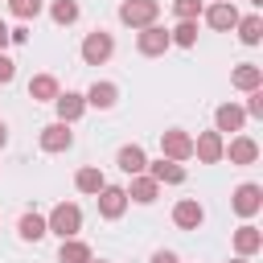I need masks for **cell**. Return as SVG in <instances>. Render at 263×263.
Returning a JSON list of instances; mask_svg holds the SVG:
<instances>
[{"label":"cell","mask_w":263,"mask_h":263,"mask_svg":"<svg viewBox=\"0 0 263 263\" xmlns=\"http://www.w3.org/2000/svg\"><path fill=\"white\" fill-rule=\"evenodd\" d=\"M45 230L58 234V238H78V230H82V210H78L74 201H58V205L45 214Z\"/></svg>","instance_id":"obj_1"},{"label":"cell","mask_w":263,"mask_h":263,"mask_svg":"<svg viewBox=\"0 0 263 263\" xmlns=\"http://www.w3.org/2000/svg\"><path fill=\"white\" fill-rule=\"evenodd\" d=\"M156 16H160V0H123L119 4V21L127 29H148V25H156Z\"/></svg>","instance_id":"obj_2"},{"label":"cell","mask_w":263,"mask_h":263,"mask_svg":"<svg viewBox=\"0 0 263 263\" xmlns=\"http://www.w3.org/2000/svg\"><path fill=\"white\" fill-rule=\"evenodd\" d=\"M82 62L86 66H103V62H111V53H115V37L107 33V29H95V33H86L82 37Z\"/></svg>","instance_id":"obj_3"},{"label":"cell","mask_w":263,"mask_h":263,"mask_svg":"<svg viewBox=\"0 0 263 263\" xmlns=\"http://www.w3.org/2000/svg\"><path fill=\"white\" fill-rule=\"evenodd\" d=\"M160 156L164 160H189L193 156V136L185 132V127H168V132H160Z\"/></svg>","instance_id":"obj_4"},{"label":"cell","mask_w":263,"mask_h":263,"mask_svg":"<svg viewBox=\"0 0 263 263\" xmlns=\"http://www.w3.org/2000/svg\"><path fill=\"white\" fill-rule=\"evenodd\" d=\"M230 205H234V214L238 218H255L259 210H263V185H255V181H242L234 193H230Z\"/></svg>","instance_id":"obj_5"},{"label":"cell","mask_w":263,"mask_h":263,"mask_svg":"<svg viewBox=\"0 0 263 263\" xmlns=\"http://www.w3.org/2000/svg\"><path fill=\"white\" fill-rule=\"evenodd\" d=\"M136 49H140L144 58H160L164 49H173L168 29H164V25H148V29H140V33H136Z\"/></svg>","instance_id":"obj_6"},{"label":"cell","mask_w":263,"mask_h":263,"mask_svg":"<svg viewBox=\"0 0 263 263\" xmlns=\"http://www.w3.org/2000/svg\"><path fill=\"white\" fill-rule=\"evenodd\" d=\"M37 144H41V152H70L74 148V132H70V123H45L41 127V136H37Z\"/></svg>","instance_id":"obj_7"},{"label":"cell","mask_w":263,"mask_h":263,"mask_svg":"<svg viewBox=\"0 0 263 263\" xmlns=\"http://www.w3.org/2000/svg\"><path fill=\"white\" fill-rule=\"evenodd\" d=\"M95 201H99V218H107V222L123 218V210H127V193H123V185H103V189L95 193Z\"/></svg>","instance_id":"obj_8"},{"label":"cell","mask_w":263,"mask_h":263,"mask_svg":"<svg viewBox=\"0 0 263 263\" xmlns=\"http://www.w3.org/2000/svg\"><path fill=\"white\" fill-rule=\"evenodd\" d=\"M205 222V205L197 201V197H181L177 205H173V226L177 230H197Z\"/></svg>","instance_id":"obj_9"},{"label":"cell","mask_w":263,"mask_h":263,"mask_svg":"<svg viewBox=\"0 0 263 263\" xmlns=\"http://www.w3.org/2000/svg\"><path fill=\"white\" fill-rule=\"evenodd\" d=\"M201 16H205V25H210V29H218V33H230V29L238 25V8H234V0L210 4V8H201Z\"/></svg>","instance_id":"obj_10"},{"label":"cell","mask_w":263,"mask_h":263,"mask_svg":"<svg viewBox=\"0 0 263 263\" xmlns=\"http://www.w3.org/2000/svg\"><path fill=\"white\" fill-rule=\"evenodd\" d=\"M82 99H86V107H95V111H111V107L119 103V86H115V82H107V78H95V82H90V90H86Z\"/></svg>","instance_id":"obj_11"},{"label":"cell","mask_w":263,"mask_h":263,"mask_svg":"<svg viewBox=\"0 0 263 263\" xmlns=\"http://www.w3.org/2000/svg\"><path fill=\"white\" fill-rule=\"evenodd\" d=\"M222 152H226L222 132H201V136L193 140V156H197L201 164H218V160H222Z\"/></svg>","instance_id":"obj_12"},{"label":"cell","mask_w":263,"mask_h":263,"mask_svg":"<svg viewBox=\"0 0 263 263\" xmlns=\"http://www.w3.org/2000/svg\"><path fill=\"white\" fill-rule=\"evenodd\" d=\"M263 251V230L255 226V222H242L238 230H234V255L238 259H251V255H259Z\"/></svg>","instance_id":"obj_13"},{"label":"cell","mask_w":263,"mask_h":263,"mask_svg":"<svg viewBox=\"0 0 263 263\" xmlns=\"http://www.w3.org/2000/svg\"><path fill=\"white\" fill-rule=\"evenodd\" d=\"M53 107H58V123H78V119L86 115V99H82L78 90L58 95V99H53Z\"/></svg>","instance_id":"obj_14"},{"label":"cell","mask_w":263,"mask_h":263,"mask_svg":"<svg viewBox=\"0 0 263 263\" xmlns=\"http://www.w3.org/2000/svg\"><path fill=\"white\" fill-rule=\"evenodd\" d=\"M247 123V111L238 103H218L214 107V132H242Z\"/></svg>","instance_id":"obj_15"},{"label":"cell","mask_w":263,"mask_h":263,"mask_svg":"<svg viewBox=\"0 0 263 263\" xmlns=\"http://www.w3.org/2000/svg\"><path fill=\"white\" fill-rule=\"evenodd\" d=\"M144 173H148L156 185H181V181H185V164L164 160V156H160V160H148V168H144Z\"/></svg>","instance_id":"obj_16"},{"label":"cell","mask_w":263,"mask_h":263,"mask_svg":"<svg viewBox=\"0 0 263 263\" xmlns=\"http://www.w3.org/2000/svg\"><path fill=\"white\" fill-rule=\"evenodd\" d=\"M123 193H127V201H136V205H152V201L160 197V185H156L148 173H140V177H132V181H127V189H123Z\"/></svg>","instance_id":"obj_17"},{"label":"cell","mask_w":263,"mask_h":263,"mask_svg":"<svg viewBox=\"0 0 263 263\" xmlns=\"http://www.w3.org/2000/svg\"><path fill=\"white\" fill-rule=\"evenodd\" d=\"M115 164H119V173L140 177V173L148 168V152H144L140 144H123V148H119V156H115Z\"/></svg>","instance_id":"obj_18"},{"label":"cell","mask_w":263,"mask_h":263,"mask_svg":"<svg viewBox=\"0 0 263 263\" xmlns=\"http://www.w3.org/2000/svg\"><path fill=\"white\" fill-rule=\"evenodd\" d=\"M222 156H230V164H255V160H259V144H255L251 136H234Z\"/></svg>","instance_id":"obj_19"},{"label":"cell","mask_w":263,"mask_h":263,"mask_svg":"<svg viewBox=\"0 0 263 263\" xmlns=\"http://www.w3.org/2000/svg\"><path fill=\"white\" fill-rule=\"evenodd\" d=\"M230 82L238 86V90H263V66H255V62H242V66H234V74H230Z\"/></svg>","instance_id":"obj_20"},{"label":"cell","mask_w":263,"mask_h":263,"mask_svg":"<svg viewBox=\"0 0 263 263\" xmlns=\"http://www.w3.org/2000/svg\"><path fill=\"white\" fill-rule=\"evenodd\" d=\"M58 95H62V86H58L53 74H33V78H29V99H33V103H53Z\"/></svg>","instance_id":"obj_21"},{"label":"cell","mask_w":263,"mask_h":263,"mask_svg":"<svg viewBox=\"0 0 263 263\" xmlns=\"http://www.w3.org/2000/svg\"><path fill=\"white\" fill-rule=\"evenodd\" d=\"M103 185H107V177H103V168H95V164H82V168L74 173V189L86 193V197H95Z\"/></svg>","instance_id":"obj_22"},{"label":"cell","mask_w":263,"mask_h":263,"mask_svg":"<svg viewBox=\"0 0 263 263\" xmlns=\"http://www.w3.org/2000/svg\"><path fill=\"white\" fill-rule=\"evenodd\" d=\"M234 33H238V41H242V45H259V41H263V16H259V12L238 16Z\"/></svg>","instance_id":"obj_23"},{"label":"cell","mask_w":263,"mask_h":263,"mask_svg":"<svg viewBox=\"0 0 263 263\" xmlns=\"http://www.w3.org/2000/svg\"><path fill=\"white\" fill-rule=\"evenodd\" d=\"M16 234H21V242H41L49 230H45V218H41V214H21Z\"/></svg>","instance_id":"obj_24"},{"label":"cell","mask_w":263,"mask_h":263,"mask_svg":"<svg viewBox=\"0 0 263 263\" xmlns=\"http://www.w3.org/2000/svg\"><path fill=\"white\" fill-rule=\"evenodd\" d=\"M95 255H90V247L82 242V238H62V247H58V263H90Z\"/></svg>","instance_id":"obj_25"},{"label":"cell","mask_w":263,"mask_h":263,"mask_svg":"<svg viewBox=\"0 0 263 263\" xmlns=\"http://www.w3.org/2000/svg\"><path fill=\"white\" fill-rule=\"evenodd\" d=\"M168 41L181 45V49H193V45H197V21H177V25L168 29Z\"/></svg>","instance_id":"obj_26"},{"label":"cell","mask_w":263,"mask_h":263,"mask_svg":"<svg viewBox=\"0 0 263 263\" xmlns=\"http://www.w3.org/2000/svg\"><path fill=\"white\" fill-rule=\"evenodd\" d=\"M78 16H82L78 0H53V4H49V21H53V25H74Z\"/></svg>","instance_id":"obj_27"},{"label":"cell","mask_w":263,"mask_h":263,"mask_svg":"<svg viewBox=\"0 0 263 263\" xmlns=\"http://www.w3.org/2000/svg\"><path fill=\"white\" fill-rule=\"evenodd\" d=\"M41 8H45L41 0H8V12H12L16 21H37Z\"/></svg>","instance_id":"obj_28"},{"label":"cell","mask_w":263,"mask_h":263,"mask_svg":"<svg viewBox=\"0 0 263 263\" xmlns=\"http://www.w3.org/2000/svg\"><path fill=\"white\" fill-rule=\"evenodd\" d=\"M201 0H173V12H177V21H197L201 16Z\"/></svg>","instance_id":"obj_29"},{"label":"cell","mask_w":263,"mask_h":263,"mask_svg":"<svg viewBox=\"0 0 263 263\" xmlns=\"http://www.w3.org/2000/svg\"><path fill=\"white\" fill-rule=\"evenodd\" d=\"M242 111H247V119H263V90H251Z\"/></svg>","instance_id":"obj_30"},{"label":"cell","mask_w":263,"mask_h":263,"mask_svg":"<svg viewBox=\"0 0 263 263\" xmlns=\"http://www.w3.org/2000/svg\"><path fill=\"white\" fill-rule=\"evenodd\" d=\"M12 78H16V62H12L8 53H0V86H8Z\"/></svg>","instance_id":"obj_31"},{"label":"cell","mask_w":263,"mask_h":263,"mask_svg":"<svg viewBox=\"0 0 263 263\" xmlns=\"http://www.w3.org/2000/svg\"><path fill=\"white\" fill-rule=\"evenodd\" d=\"M25 41H29V29H25V25L8 29V45H25Z\"/></svg>","instance_id":"obj_32"},{"label":"cell","mask_w":263,"mask_h":263,"mask_svg":"<svg viewBox=\"0 0 263 263\" xmlns=\"http://www.w3.org/2000/svg\"><path fill=\"white\" fill-rule=\"evenodd\" d=\"M152 263H181V259H177L173 251H156V255H152Z\"/></svg>","instance_id":"obj_33"},{"label":"cell","mask_w":263,"mask_h":263,"mask_svg":"<svg viewBox=\"0 0 263 263\" xmlns=\"http://www.w3.org/2000/svg\"><path fill=\"white\" fill-rule=\"evenodd\" d=\"M4 49H8V25L0 21V53H4Z\"/></svg>","instance_id":"obj_34"},{"label":"cell","mask_w":263,"mask_h":263,"mask_svg":"<svg viewBox=\"0 0 263 263\" xmlns=\"http://www.w3.org/2000/svg\"><path fill=\"white\" fill-rule=\"evenodd\" d=\"M8 144V127H4V119H0V148Z\"/></svg>","instance_id":"obj_35"},{"label":"cell","mask_w":263,"mask_h":263,"mask_svg":"<svg viewBox=\"0 0 263 263\" xmlns=\"http://www.w3.org/2000/svg\"><path fill=\"white\" fill-rule=\"evenodd\" d=\"M247 4H251V8H263V0H247Z\"/></svg>","instance_id":"obj_36"},{"label":"cell","mask_w":263,"mask_h":263,"mask_svg":"<svg viewBox=\"0 0 263 263\" xmlns=\"http://www.w3.org/2000/svg\"><path fill=\"white\" fill-rule=\"evenodd\" d=\"M230 263H251V259H238V255H234V259H230Z\"/></svg>","instance_id":"obj_37"},{"label":"cell","mask_w":263,"mask_h":263,"mask_svg":"<svg viewBox=\"0 0 263 263\" xmlns=\"http://www.w3.org/2000/svg\"><path fill=\"white\" fill-rule=\"evenodd\" d=\"M90 263H111V259H90Z\"/></svg>","instance_id":"obj_38"},{"label":"cell","mask_w":263,"mask_h":263,"mask_svg":"<svg viewBox=\"0 0 263 263\" xmlns=\"http://www.w3.org/2000/svg\"><path fill=\"white\" fill-rule=\"evenodd\" d=\"M210 4H222V0H210Z\"/></svg>","instance_id":"obj_39"}]
</instances>
